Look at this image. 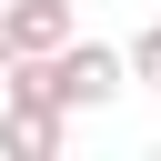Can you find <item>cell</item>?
Returning <instances> with one entry per match:
<instances>
[{"instance_id": "6da1fadb", "label": "cell", "mask_w": 161, "mask_h": 161, "mask_svg": "<svg viewBox=\"0 0 161 161\" xmlns=\"http://www.w3.org/2000/svg\"><path fill=\"white\" fill-rule=\"evenodd\" d=\"M0 141H10V151H50V141H60V101H10Z\"/></svg>"}, {"instance_id": "7a4b0ae2", "label": "cell", "mask_w": 161, "mask_h": 161, "mask_svg": "<svg viewBox=\"0 0 161 161\" xmlns=\"http://www.w3.org/2000/svg\"><path fill=\"white\" fill-rule=\"evenodd\" d=\"M0 30H10V50H50V40H60V0H20Z\"/></svg>"}, {"instance_id": "3957f363", "label": "cell", "mask_w": 161, "mask_h": 161, "mask_svg": "<svg viewBox=\"0 0 161 161\" xmlns=\"http://www.w3.org/2000/svg\"><path fill=\"white\" fill-rule=\"evenodd\" d=\"M141 70H151V80H161V30H151V40H141Z\"/></svg>"}, {"instance_id": "277c9868", "label": "cell", "mask_w": 161, "mask_h": 161, "mask_svg": "<svg viewBox=\"0 0 161 161\" xmlns=\"http://www.w3.org/2000/svg\"><path fill=\"white\" fill-rule=\"evenodd\" d=\"M0 50H10V30H0Z\"/></svg>"}]
</instances>
